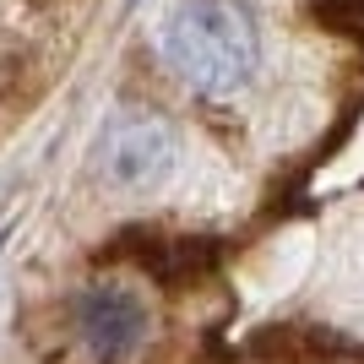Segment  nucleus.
<instances>
[{
	"mask_svg": "<svg viewBox=\"0 0 364 364\" xmlns=\"http://www.w3.org/2000/svg\"><path fill=\"white\" fill-rule=\"evenodd\" d=\"M71 321H76L82 348L98 364H125L141 348V337H147V304L131 289H109V283L82 294L71 304Z\"/></svg>",
	"mask_w": 364,
	"mask_h": 364,
	"instance_id": "7ed1b4c3",
	"label": "nucleus"
},
{
	"mask_svg": "<svg viewBox=\"0 0 364 364\" xmlns=\"http://www.w3.org/2000/svg\"><path fill=\"white\" fill-rule=\"evenodd\" d=\"M180 164V136L164 114H120L104 131V168L125 191H152Z\"/></svg>",
	"mask_w": 364,
	"mask_h": 364,
	"instance_id": "f03ea898",
	"label": "nucleus"
},
{
	"mask_svg": "<svg viewBox=\"0 0 364 364\" xmlns=\"http://www.w3.org/2000/svg\"><path fill=\"white\" fill-rule=\"evenodd\" d=\"M168 65L201 92H234L261 65L256 16L240 0H180L164 22Z\"/></svg>",
	"mask_w": 364,
	"mask_h": 364,
	"instance_id": "f257e3e1",
	"label": "nucleus"
}]
</instances>
